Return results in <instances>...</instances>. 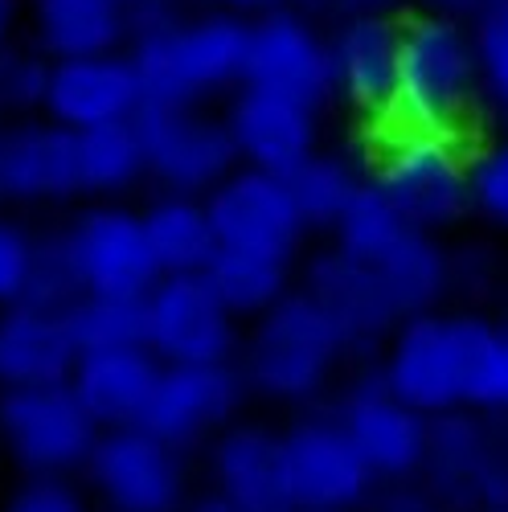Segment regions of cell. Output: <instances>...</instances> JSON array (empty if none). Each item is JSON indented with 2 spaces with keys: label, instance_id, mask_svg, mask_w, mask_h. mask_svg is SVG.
<instances>
[{
  "label": "cell",
  "instance_id": "cell-30",
  "mask_svg": "<svg viewBox=\"0 0 508 512\" xmlns=\"http://www.w3.org/2000/svg\"><path fill=\"white\" fill-rule=\"evenodd\" d=\"M66 316L78 349L144 345V295H78Z\"/></svg>",
  "mask_w": 508,
  "mask_h": 512
},
{
  "label": "cell",
  "instance_id": "cell-24",
  "mask_svg": "<svg viewBox=\"0 0 508 512\" xmlns=\"http://www.w3.org/2000/svg\"><path fill=\"white\" fill-rule=\"evenodd\" d=\"M78 353L82 349L62 308L29 300L0 308V390L70 381Z\"/></svg>",
  "mask_w": 508,
  "mask_h": 512
},
{
  "label": "cell",
  "instance_id": "cell-7",
  "mask_svg": "<svg viewBox=\"0 0 508 512\" xmlns=\"http://www.w3.org/2000/svg\"><path fill=\"white\" fill-rule=\"evenodd\" d=\"M0 443L29 476L82 472L99 443V422L78 402L70 381L0 390Z\"/></svg>",
  "mask_w": 508,
  "mask_h": 512
},
{
  "label": "cell",
  "instance_id": "cell-9",
  "mask_svg": "<svg viewBox=\"0 0 508 512\" xmlns=\"http://www.w3.org/2000/svg\"><path fill=\"white\" fill-rule=\"evenodd\" d=\"M54 242L82 295H148L160 279L144 213L127 205H87L62 234H54Z\"/></svg>",
  "mask_w": 508,
  "mask_h": 512
},
{
  "label": "cell",
  "instance_id": "cell-8",
  "mask_svg": "<svg viewBox=\"0 0 508 512\" xmlns=\"http://www.w3.org/2000/svg\"><path fill=\"white\" fill-rule=\"evenodd\" d=\"M136 127L144 140L148 181L164 193L205 197L238 168L226 115L205 111L201 103H144Z\"/></svg>",
  "mask_w": 508,
  "mask_h": 512
},
{
  "label": "cell",
  "instance_id": "cell-34",
  "mask_svg": "<svg viewBox=\"0 0 508 512\" xmlns=\"http://www.w3.org/2000/svg\"><path fill=\"white\" fill-rule=\"evenodd\" d=\"M37 238L21 226L0 218V308L21 304L37 271Z\"/></svg>",
  "mask_w": 508,
  "mask_h": 512
},
{
  "label": "cell",
  "instance_id": "cell-43",
  "mask_svg": "<svg viewBox=\"0 0 508 512\" xmlns=\"http://www.w3.org/2000/svg\"><path fill=\"white\" fill-rule=\"evenodd\" d=\"M123 5H127V9H136V5H148V0H123Z\"/></svg>",
  "mask_w": 508,
  "mask_h": 512
},
{
  "label": "cell",
  "instance_id": "cell-37",
  "mask_svg": "<svg viewBox=\"0 0 508 512\" xmlns=\"http://www.w3.org/2000/svg\"><path fill=\"white\" fill-rule=\"evenodd\" d=\"M414 5L422 13H439V17H455V21H476L484 17L492 5H500V0H414Z\"/></svg>",
  "mask_w": 508,
  "mask_h": 512
},
{
  "label": "cell",
  "instance_id": "cell-23",
  "mask_svg": "<svg viewBox=\"0 0 508 512\" xmlns=\"http://www.w3.org/2000/svg\"><path fill=\"white\" fill-rule=\"evenodd\" d=\"M304 291L332 316V324L345 336V345L357 353L377 349L398 328V312L390 308L377 279L336 246L316 254L304 267Z\"/></svg>",
  "mask_w": 508,
  "mask_h": 512
},
{
  "label": "cell",
  "instance_id": "cell-19",
  "mask_svg": "<svg viewBox=\"0 0 508 512\" xmlns=\"http://www.w3.org/2000/svg\"><path fill=\"white\" fill-rule=\"evenodd\" d=\"M140 107H144V82L127 50L50 62L41 115H50L70 132L136 119Z\"/></svg>",
  "mask_w": 508,
  "mask_h": 512
},
{
  "label": "cell",
  "instance_id": "cell-1",
  "mask_svg": "<svg viewBox=\"0 0 508 512\" xmlns=\"http://www.w3.org/2000/svg\"><path fill=\"white\" fill-rule=\"evenodd\" d=\"M250 17L230 9L181 13L173 0H148L132 9V54L144 103H205L238 91L246 74Z\"/></svg>",
  "mask_w": 508,
  "mask_h": 512
},
{
  "label": "cell",
  "instance_id": "cell-17",
  "mask_svg": "<svg viewBox=\"0 0 508 512\" xmlns=\"http://www.w3.org/2000/svg\"><path fill=\"white\" fill-rule=\"evenodd\" d=\"M402 25L390 13H341L328 29L332 99L365 119H386L398 82Z\"/></svg>",
  "mask_w": 508,
  "mask_h": 512
},
{
  "label": "cell",
  "instance_id": "cell-41",
  "mask_svg": "<svg viewBox=\"0 0 508 512\" xmlns=\"http://www.w3.org/2000/svg\"><path fill=\"white\" fill-rule=\"evenodd\" d=\"M193 512H238V508H234V504H230L226 496H218V492H214V496L197 500V504H193Z\"/></svg>",
  "mask_w": 508,
  "mask_h": 512
},
{
  "label": "cell",
  "instance_id": "cell-35",
  "mask_svg": "<svg viewBox=\"0 0 508 512\" xmlns=\"http://www.w3.org/2000/svg\"><path fill=\"white\" fill-rule=\"evenodd\" d=\"M472 209L508 230V140L472 156Z\"/></svg>",
  "mask_w": 508,
  "mask_h": 512
},
{
  "label": "cell",
  "instance_id": "cell-28",
  "mask_svg": "<svg viewBox=\"0 0 508 512\" xmlns=\"http://www.w3.org/2000/svg\"><path fill=\"white\" fill-rule=\"evenodd\" d=\"M205 279L238 320H259L291 291V263L271 259V254L222 246L214 263L205 267Z\"/></svg>",
  "mask_w": 508,
  "mask_h": 512
},
{
  "label": "cell",
  "instance_id": "cell-4",
  "mask_svg": "<svg viewBox=\"0 0 508 512\" xmlns=\"http://www.w3.org/2000/svg\"><path fill=\"white\" fill-rule=\"evenodd\" d=\"M369 181L410 226L439 234L472 209V152L455 132L390 127L377 144Z\"/></svg>",
  "mask_w": 508,
  "mask_h": 512
},
{
  "label": "cell",
  "instance_id": "cell-25",
  "mask_svg": "<svg viewBox=\"0 0 508 512\" xmlns=\"http://www.w3.org/2000/svg\"><path fill=\"white\" fill-rule=\"evenodd\" d=\"M29 41L58 58H87L132 46V9L123 0H25Z\"/></svg>",
  "mask_w": 508,
  "mask_h": 512
},
{
  "label": "cell",
  "instance_id": "cell-26",
  "mask_svg": "<svg viewBox=\"0 0 508 512\" xmlns=\"http://www.w3.org/2000/svg\"><path fill=\"white\" fill-rule=\"evenodd\" d=\"M144 234L160 275H205L222 250L205 197L193 193H160L144 209Z\"/></svg>",
  "mask_w": 508,
  "mask_h": 512
},
{
  "label": "cell",
  "instance_id": "cell-38",
  "mask_svg": "<svg viewBox=\"0 0 508 512\" xmlns=\"http://www.w3.org/2000/svg\"><path fill=\"white\" fill-rule=\"evenodd\" d=\"M308 5H324L332 13H394L402 0H308Z\"/></svg>",
  "mask_w": 508,
  "mask_h": 512
},
{
  "label": "cell",
  "instance_id": "cell-12",
  "mask_svg": "<svg viewBox=\"0 0 508 512\" xmlns=\"http://www.w3.org/2000/svg\"><path fill=\"white\" fill-rule=\"evenodd\" d=\"M82 472L111 512H181L185 467L173 443L156 439L148 426L99 431V443Z\"/></svg>",
  "mask_w": 508,
  "mask_h": 512
},
{
  "label": "cell",
  "instance_id": "cell-22",
  "mask_svg": "<svg viewBox=\"0 0 508 512\" xmlns=\"http://www.w3.org/2000/svg\"><path fill=\"white\" fill-rule=\"evenodd\" d=\"M214 484L238 512H295L283 463V435L254 422H230L214 443Z\"/></svg>",
  "mask_w": 508,
  "mask_h": 512
},
{
  "label": "cell",
  "instance_id": "cell-39",
  "mask_svg": "<svg viewBox=\"0 0 508 512\" xmlns=\"http://www.w3.org/2000/svg\"><path fill=\"white\" fill-rule=\"evenodd\" d=\"M214 9H230L238 17H259V13H271V9H283L291 0H209Z\"/></svg>",
  "mask_w": 508,
  "mask_h": 512
},
{
  "label": "cell",
  "instance_id": "cell-42",
  "mask_svg": "<svg viewBox=\"0 0 508 512\" xmlns=\"http://www.w3.org/2000/svg\"><path fill=\"white\" fill-rule=\"evenodd\" d=\"M390 512H443V508H427V504H402V508H390Z\"/></svg>",
  "mask_w": 508,
  "mask_h": 512
},
{
  "label": "cell",
  "instance_id": "cell-18",
  "mask_svg": "<svg viewBox=\"0 0 508 512\" xmlns=\"http://www.w3.org/2000/svg\"><path fill=\"white\" fill-rule=\"evenodd\" d=\"M320 107L263 87H242L226 103V127L238 148V164L291 177L320 148Z\"/></svg>",
  "mask_w": 508,
  "mask_h": 512
},
{
  "label": "cell",
  "instance_id": "cell-21",
  "mask_svg": "<svg viewBox=\"0 0 508 512\" xmlns=\"http://www.w3.org/2000/svg\"><path fill=\"white\" fill-rule=\"evenodd\" d=\"M160 357L148 345H107L82 349L70 373V386L87 414L99 422V431L115 426H140L144 410L160 381Z\"/></svg>",
  "mask_w": 508,
  "mask_h": 512
},
{
  "label": "cell",
  "instance_id": "cell-13",
  "mask_svg": "<svg viewBox=\"0 0 508 512\" xmlns=\"http://www.w3.org/2000/svg\"><path fill=\"white\" fill-rule=\"evenodd\" d=\"M283 463L291 504L304 512H349L377 484L373 467L336 418H304L283 431Z\"/></svg>",
  "mask_w": 508,
  "mask_h": 512
},
{
  "label": "cell",
  "instance_id": "cell-44",
  "mask_svg": "<svg viewBox=\"0 0 508 512\" xmlns=\"http://www.w3.org/2000/svg\"><path fill=\"white\" fill-rule=\"evenodd\" d=\"M488 512H508V508H488Z\"/></svg>",
  "mask_w": 508,
  "mask_h": 512
},
{
  "label": "cell",
  "instance_id": "cell-11",
  "mask_svg": "<svg viewBox=\"0 0 508 512\" xmlns=\"http://www.w3.org/2000/svg\"><path fill=\"white\" fill-rule=\"evenodd\" d=\"M205 209L214 218L218 242L230 250L271 254V259L295 263L304 238L312 234L300 205L291 197L287 177L263 173V168L238 164L230 177H222L205 193Z\"/></svg>",
  "mask_w": 508,
  "mask_h": 512
},
{
  "label": "cell",
  "instance_id": "cell-46",
  "mask_svg": "<svg viewBox=\"0 0 508 512\" xmlns=\"http://www.w3.org/2000/svg\"><path fill=\"white\" fill-rule=\"evenodd\" d=\"M0 115H5V111H0Z\"/></svg>",
  "mask_w": 508,
  "mask_h": 512
},
{
  "label": "cell",
  "instance_id": "cell-36",
  "mask_svg": "<svg viewBox=\"0 0 508 512\" xmlns=\"http://www.w3.org/2000/svg\"><path fill=\"white\" fill-rule=\"evenodd\" d=\"M0 512H91V504L70 476H29Z\"/></svg>",
  "mask_w": 508,
  "mask_h": 512
},
{
  "label": "cell",
  "instance_id": "cell-33",
  "mask_svg": "<svg viewBox=\"0 0 508 512\" xmlns=\"http://www.w3.org/2000/svg\"><path fill=\"white\" fill-rule=\"evenodd\" d=\"M472 33H476L484 99L500 115H508V0H500V5H492L484 17H476Z\"/></svg>",
  "mask_w": 508,
  "mask_h": 512
},
{
  "label": "cell",
  "instance_id": "cell-40",
  "mask_svg": "<svg viewBox=\"0 0 508 512\" xmlns=\"http://www.w3.org/2000/svg\"><path fill=\"white\" fill-rule=\"evenodd\" d=\"M17 13H21V0H0V46H5V41H13Z\"/></svg>",
  "mask_w": 508,
  "mask_h": 512
},
{
  "label": "cell",
  "instance_id": "cell-29",
  "mask_svg": "<svg viewBox=\"0 0 508 512\" xmlns=\"http://www.w3.org/2000/svg\"><path fill=\"white\" fill-rule=\"evenodd\" d=\"M365 181H369V173H361L353 156L320 152V148L287 177L291 197L300 205L308 230H328V234L345 218V209L353 205V197L361 193Z\"/></svg>",
  "mask_w": 508,
  "mask_h": 512
},
{
  "label": "cell",
  "instance_id": "cell-6",
  "mask_svg": "<svg viewBox=\"0 0 508 512\" xmlns=\"http://www.w3.org/2000/svg\"><path fill=\"white\" fill-rule=\"evenodd\" d=\"M484 316L472 312H418L398 320L390 332L381 381L422 414H447L463 406L468 394V369L476 340L484 332Z\"/></svg>",
  "mask_w": 508,
  "mask_h": 512
},
{
  "label": "cell",
  "instance_id": "cell-10",
  "mask_svg": "<svg viewBox=\"0 0 508 512\" xmlns=\"http://www.w3.org/2000/svg\"><path fill=\"white\" fill-rule=\"evenodd\" d=\"M144 345L160 365L234 361L238 316L205 275H160L144 295Z\"/></svg>",
  "mask_w": 508,
  "mask_h": 512
},
{
  "label": "cell",
  "instance_id": "cell-45",
  "mask_svg": "<svg viewBox=\"0 0 508 512\" xmlns=\"http://www.w3.org/2000/svg\"><path fill=\"white\" fill-rule=\"evenodd\" d=\"M295 512H304V508H295Z\"/></svg>",
  "mask_w": 508,
  "mask_h": 512
},
{
  "label": "cell",
  "instance_id": "cell-15",
  "mask_svg": "<svg viewBox=\"0 0 508 512\" xmlns=\"http://www.w3.org/2000/svg\"><path fill=\"white\" fill-rule=\"evenodd\" d=\"M82 197L78 132L50 115H13L0 123V201L62 205Z\"/></svg>",
  "mask_w": 508,
  "mask_h": 512
},
{
  "label": "cell",
  "instance_id": "cell-3",
  "mask_svg": "<svg viewBox=\"0 0 508 512\" xmlns=\"http://www.w3.org/2000/svg\"><path fill=\"white\" fill-rule=\"evenodd\" d=\"M332 238L336 250H345L377 279L398 320L431 312L451 287V254L435 242V234L410 226L373 181L361 185Z\"/></svg>",
  "mask_w": 508,
  "mask_h": 512
},
{
  "label": "cell",
  "instance_id": "cell-16",
  "mask_svg": "<svg viewBox=\"0 0 508 512\" xmlns=\"http://www.w3.org/2000/svg\"><path fill=\"white\" fill-rule=\"evenodd\" d=\"M242 398H246V373L234 369V361L164 365L140 426H148L156 439L181 451L205 435L226 431Z\"/></svg>",
  "mask_w": 508,
  "mask_h": 512
},
{
  "label": "cell",
  "instance_id": "cell-27",
  "mask_svg": "<svg viewBox=\"0 0 508 512\" xmlns=\"http://www.w3.org/2000/svg\"><path fill=\"white\" fill-rule=\"evenodd\" d=\"M78 177H82V197L95 201H111L123 197L127 189H136L148 177L136 119L78 132Z\"/></svg>",
  "mask_w": 508,
  "mask_h": 512
},
{
  "label": "cell",
  "instance_id": "cell-32",
  "mask_svg": "<svg viewBox=\"0 0 508 512\" xmlns=\"http://www.w3.org/2000/svg\"><path fill=\"white\" fill-rule=\"evenodd\" d=\"M463 406L508 414V328L504 324H492V320L484 324V332L476 340V353H472Z\"/></svg>",
  "mask_w": 508,
  "mask_h": 512
},
{
  "label": "cell",
  "instance_id": "cell-2",
  "mask_svg": "<svg viewBox=\"0 0 508 512\" xmlns=\"http://www.w3.org/2000/svg\"><path fill=\"white\" fill-rule=\"evenodd\" d=\"M480 87V58L476 33L468 21L414 13L402 21V50H398V82L390 99V127H422V132H455L472 119Z\"/></svg>",
  "mask_w": 508,
  "mask_h": 512
},
{
  "label": "cell",
  "instance_id": "cell-14",
  "mask_svg": "<svg viewBox=\"0 0 508 512\" xmlns=\"http://www.w3.org/2000/svg\"><path fill=\"white\" fill-rule=\"evenodd\" d=\"M246 87L279 91L324 107L332 99V70H328V33L300 9H271L250 17L246 37Z\"/></svg>",
  "mask_w": 508,
  "mask_h": 512
},
{
  "label": "cell",
  "instance_id": "cell-20",
  "mask_svg": "<svg viewBox=\"0 0 508 512\" xmlns=\"http://www.w3.org/2000/svg\"><path fill=\"white\" fill-rule=\"evenodd\" d=\"M341 422L377 480H410L427 467L431 414L406 406L386 381L357 386L341 406Z\"/></svg>",
  "mask_w": 508,
  "mask_h": 512
},
{
  "label": "cell",
  "instance_id": "cell-5",
  "mask_svg": "<svg viewBox=\"0 0 508 512\" xmlns=\"http://www.w3.org/2000/svg\"><path fill=\"white\" fill-rule=\"evenodd\" d=\"M349 353L341 328L312 300V295L287 291L283 300L254 320L246 336L242 373L246 386L275 402H308L316 398L341 357Z\"/></svg>",
  "mask_w": 508,
  "mask_h": 512
},
{
  "label": "cell",
  "instance_id": "cell-31",
  "mask_svg": "<svg viewBox=\"0 0 508 512\" xmlns=\"http://www.w3.org/2000/svg\"><path fill=\"white\" fill-rule=\"evenodd\" d=\"M50 82V58L33 41L29 46H0V111L5 115H41Z\"/></svg>",
  "mask_w": 508,
  "mask_h": 512
}]
</instances>
